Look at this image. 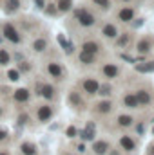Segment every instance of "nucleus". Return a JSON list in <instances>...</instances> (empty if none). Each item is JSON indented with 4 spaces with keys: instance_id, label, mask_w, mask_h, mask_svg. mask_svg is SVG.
<instances>
[{
    "instance_id": "obj_35",
    "label": "nucleus",
    "mask_w": 154,
    "mask_h": 155,
    "mask_svg": "<svg viewBox=\"0 0 154 155\" xmlns=\"http://www.w3.org/2000/svg\"><path fill=\"white\" fill-rule=\"evenodd\" d=\"M4 5H5V7H4V9H5V13H16V11L20 9V5H22V4H20V0H5V4H4Z\"/></svg>"
},
{
    "instance_id": "obj_32",
    "label": "nucleus",
    "mask_w": 154,
    "mask_h": 155,
    "mask_svg": "<svg viewBox=\"0 0 154 155\" xmlns=\"http://www.w3.org/2000/svg\"><path fill=\"white\" fill-rule=\"evenodd\" d=\"M11 143V132L7 126L0 124V146H7Z\"/></svg>"
},
{
    "instance_id": "obj_28",
    "label": "nucleus",
    "mask_w": 154,
    "mask_h": 155,
    "mask_svg": "<svg viewBox=\"0 0 154 155\" xmlns=\"http://www.w3.org/2000/svg\"><path fill=\"white\" fill-rule=\"evenodd\" d=\"M56 40H58V43H60V47L64 49V52H65L67 56H71V54H75V51H76V47L73 45V41H69V40H65V36H64V35H58V36H56Z\"/></svg>"
},
{
    "instance_id": "obj_38",
    "label": "nucleus",
    "mask_w": 154,
    "mask_h": 155,
    "mask_svg": "<svg viewBox=\"0 0 154 155\" xmlns=\"http://www.w3.org/2000/svg\"><path fill=\"white\" fill-rule=\"evenodd\" d=\"M44 13H45V15H49V16H56V15H58L56 4H47V5L44 7Z\"/></svg>"
},
{
    "instance_id": "obj_31",
    "label": "nucleus",
    "mask_w": 154,
    "mask_h": 155,
    "mask_svg": "<svg viewBox=\"0 0 154 155\" xmlns=\"http://www.w3.org/2000/svg\"><path fill=\"white\" fill-rule=\"evenodd\" d=\"M54 4H56V9L60 15H65L73 9V0H56Z\"/></svg>"
},
{
    "instance_id": "obj_3",
    "label": "nucleus",
    "mask_w": 154,
    "mask_h": 155,
    "mask_svg": "<svg viewBox=\"0 0 154 155\" xmlns=\"http://www.w3.org/2000/svg\"><path fill=\"white\" fill-rule=\"evenodd\" d=\"M107 123V132L113 134V135H118V134H123V132H131L136 124V116L132 112H116L111 119L105 121Z\"/></svg>"
},
{
    "instance_id": "obj_8",
    "label": "nucleus",
    "mask_w": 154,
    "mask_h": 155,
    "mask_svg": "<svg viewBox=\"0 0 154 155\" xmlns=\"http://www.w3.org/2000/svg\"><path fill=\"white\" fill-rule=\"evenodd\" d=\"M100 79L96 76H93V74H89V76H82L80 78V81H78L76 88L87 97V99H91V97H96L98 96V88H100Z\"/></svg>"
},
{
    "instance_id": "obj_9",
    "label": "nucleus",
    "mask_w": 154,
    "mask_h": 155,
    "mask_svg": "<svg viewBox=\"0 0 154 155\" xmlns=\"http://www.w3.org/2000/svg\"><path fill=\"white\" fill-rule=\"evenodd\" d=\"M33 97L35 96L29 87H18V88L11 90V94H9V99L16 108H27V105L33 101Z\"/></svg>"
},
{
    "instance_id": "obj_22",
    "label": "nucleus",
    "mask_w": 154,
    "mask_h": 155,
    "mask_svg": "<svg viewBox=\"0 0 154 155\" xmlns=\"http://www.w3.org/2000/svg\"><path fill=\"white\" fill-rule=\"evenodd\" d=\"M134 94H136V97H138L140 108H147V107L152 105V92H151L149 88H145V87H138V88L134 90Z\"/></svg>"
},
{
    "instance_id": "obj_12",
    "label": "nucleus",
    "mask_w": 154,
    "mask_h": 155,
    "mask_svg": "<svg viewBox=\"0 0 154 155\" xmlns=\"http://www.w3.org/2000/svg\"><path fill=\"white\" fill-rule=\"evenodd\" d=\"M121 72H123V69L116 61H103L98 67V74L103 78V81H116V79H120Z\"/></svg>"
},
{
    "instance_id": "obj_25",
    "label": "nucleus",
    "mask_w": 154,
    "mask_h": 155,
    "mask_svg": "<svg viewBox=\"0 0 154 155\" xmlns=\"http://www.w3.org/2000/svg\"><path fill=\"white\" fill-rule=\"evenodd\" d=\"M47 49H49V38L47 36H37V38H33L31 41V51L35 52V54H44V52H47Z\"/></svg>"
},
{
    "instance_id": "obj_15",
    "label": "nucleus",
    "mask_w": 154,
    "mask_h": 155,
    "mask_svg": "<svg viewBox=\"0 0 154 155\" xmlns=\"http://www.w3.org/2000/svg\"><path fill=\"white\" fill-rule=\"evenodd\" d=\"M15 155H42V152H40V146L37 144V141H33L29 137H24L16 143Z\"/></svg>"
},
{
    "instance_id": "obj_43",
    "label": "nucleus",
    "mask_w": 154,
    "mask_h": 155,
    "mask_svg": "<svg viewBox=\"0 0 154 155\" xmlns=\"http://www.w3.org/2000/svg\"><path fill=\"white\" fill-rule=\"evenodd\" d=\"M5 117H7V107L0 101V121H4Z\"/></svg>"
},
{
    "instance_id": "obj_49",
    "label": "nucleus",
    "mask_w": 154,
    "mask_h": 155,
    "mask_svg": "<svg viewBox=\"0 0 154 155\" xmlns=\"http://www.w3.org/2000/svg\"><path fill=\"white\" fill-rule=\"evenodd\" d=\"M120 2H125V4H127V2H132V0H120Z\"/></svg>"
},
{
    "instance_id": "obj_16",
    "label": "nucleus",
    "mask_w": 154,
    "mask_h": 155,
    "mask_svg": "<svg viewBox=\"0 0 154 155\" xmlns=\"http://www.w3.org/2000/svg\"><path fill=\"white\" fill-rule=\"evenodd\" d=\"M118 107H121V108L127 110V112H136V110H140V103H138V97H136L134 90H125V92L120 96V99H118Z\"/></svg>"
},
{
    "instance_id": "obj_42",
    "label": "nucleus",
    "mask_w": 154,
    "mask_h": 155,
    "mask_svg": "<svg viewBox=\"0 0 154 155\" xmlns=\"http://www.w3.org/2000/svg\"><path fill=\"white\" fill-rule=\"evenodd\" d=\"M24 60H26V56H24L22 52H13V61H15V65L20 63V61H24Z\"/></svg>"
},
{
    "instance_id": "obj_34",
    "label": "nucleus",
    "mask_w": 154,
    "mask_h": 155,
    "mask_svg": "<svg viewBox=\"0 0 154 155\" xmlns=\"http://www.w3.org/2000/svg\"><path fill=\"white\" fill-rule=\"evenodd\" d=\"M71 148L80 155H89V146H87V143H82V141H76V143H73L71 144Z\"/></svg>"
},
{
    "instance_id": "obj_36",
    "label": "nucleus",
    "mask_w": 154,
    "mask_h": 155,
    "mask_svg": "<svg viewBox=\"0 0 154 155\" xmlns=\"http://www.w3.org/2000/svg\"><path fill=\"white\" fill-rule=\"evenodd\" d=\"M5 76H7V79H9L11 83H16V81H20V79H22V74H20V71H18L16 67H15V69H7Z\"/></svg>"
},
{
    "instance_id": "obj_7",
    "label": "nucleus",
    "mask_w": 154,
    "mask_h": 155,
    "mask_svg": "<svg viewBox=\"0 0 154 155\" xmlns=\"http://www.w3.org/2000/svg\"><path fill=\"white\" fill-rule=\"evenodd\" d=\"M65 101H67V107L73 110V112H76V114H83V112H89V99L78 90L76 87H73V88H69V92H67V96H65Z\"/></svg>"
},
{
    "instance_id": "obj_10",
    "label": "nucleus",
    "mask_w": 154,
    "mask_h": 155,
    "mask_svg": "<svg viewBox=\"0 0 154 155\" xmlns=\"http://www.w3.org/2000/svg\"><path fill=\"white\" fill-rule=\"evenodd\" d=\"M73 18L76 20V24L82 29H93L96 25V22H98L96 15L91 9H87V7H76V9H73Z\"/></svg>"
},
{
    "instance_id": "obj_26",
    "label": "nucleus",
    "mask_w": 154,
    "mask_h": 155,
    "mask_svg": "<svg viewBox=\"0 0 154 155\" xmlns=\"http://www.w3.org/2000/svg\"><path fill=\"white\" fill-rule=\"evenodd\" d=\"M116 96V87L114 81H102L98 88V97H114Z\"/></svg>"
},
{
    "instance_id": "obj_27",
    "label": "nucleus",
    "mask_w": 154,
    "mask_h": 155,
    "mask_svg": "<svg viewBox=\"0 0 154 155\" xmlns=\"http://www.w3.org/2000/svg\"><path fill=\"white\" fill-rule=\"evenodd\" d=\"M16 27L20 29V33H33L37 27V22H35V18H22V20H18Z\"/></svg>"
},
{
    "instance_id": "obj_45",
    "label": "nucleus",
    "mask_w": 154,
    "mask_h": 155,
    "mask_svg": "<svg viewBox=\"0 0 154 155\" xmlns=\"http://www.w3.org/2000/svg\"><path fill=\"white\" fill-rule=\"evenodd\" d=\"M131 24H132V27H140V25L143 24V18H134Z\"/></svg>"
},
{
    "instance_id": "obj_23",
    "label": "nucleus",
    "mask_w": 154,
    "mask_h": 155,
    "mask_svg": "<svg viewBox=\"0 0 154 155\" xmlns=\"http://www.w3.org/2000/svg\"><path fill=\"white\" fill-rule=\"evenodd\" d=\"M152 47H154V38L152 36H149V35L142 36V38L136 41V52H138L140 56H145L147 52H151Z\"/></svg>"
},
{
    "instance_id": "obj_19",
    "label": "nucleus",
    "mask_w": 154,
    "mask_h": 155,
    "mask_svg": "<svg viewBox=\"0 0 154 155\" xmlns=\"http://www.w3.org/2000/svg\"><path fill=\"white\" fill-rule=\"evenodd\" d=\"M100 35L102 38L107 40V41H114L120 35V27L116 25L114 22H103L102 27H100Z\"/></svg>"
},
{
    "instance_id": "obj_13",
    "label": "nucleus",
    "mask_w": 154,
    "mask_h": 155,
    "mask_svg": "<svg viewBox=\"0 0 154 155\" xmlns=\"http://www.w3.org/2000/svg\"><path fill=\"white\" fill-rule=\"evenodd\" d=\"M15 126H16V130L18 132H24V130H33L35 126H37V123H35V117L31 114V110L29 108H18L16 110V116H15Z\"/></svg>"
},
{
    "instance_id": "obj_18",
    "label": "nucleus",
    "mask_w": 154,
    "mask_h": 155,
    "mask_svg": "<svg viewBox=\"0 0 154 155\" xmlns=\"http://www.w3.org/2000/svg\"><path fill=\"white\" fill-rule=\"evenodd\" d=\"M96 137H98V132H96V126H94L93 121H89V123L78 132V141H82V143H89V144H91Z\"/></svg>"
},
{
    "instance_id": "obj_21",
    "label": "nucleus",
    "mask_w": 154,
    "mask_h": 155,
    "mask_svg": "<svg viewBox=\"0 0 154 155\" xmlns=\"http://www.w3.org/2000/svg\"><path fill=\"white\" fill-rule=\"evenodd\" d=\"M116 18H118L120 24H131L136 18V9L131 7V5H123L116 11Z\"/></svg>"
},
{
    "instance_id": "obj_41",
    "label": "nucleus",
    "mask_w": 154,
    "mask_h": 155,
    "mask_svg": "<svg viewBox=\"0 0 154 155\" xmlns=\"http://www.w3.org/2000/svg\"><path fill=\"white\" fill-rule=\"evenodd\" d=\"M58 155H80V153H76L73 148H60L58 150Z\"/></svg>"
},
{
    "instance_id": "obj_17",
    "label": "nucleus",
    "mask_w": 154,
    "mask_h": 155,
    "mask_svg": "<svg viewBox=\"0 0 154 155\" xmlns=\"http://www.w3.org/2000/svg\"><path fill=\"white\" fill-rule=\"evenodd\" d=\"M80 49H82V51H87V52H91V54L102 56L105 47H103V43L98 38H83L82 43H80Z\"/></svg>"
},
{
    "instance_id": "obj_39",
    "label": "nucleus",
    "mask_w": 154,
    "mask_h": 155,
    "mask_svg": "<svg viewBox=\"0 0 154 155\" xmlns=\"http://www.w3.org/2000/svg\"><path fill=\"white\" fill-rule=\"evenodd\" d=\"M78 130L76 126H69L67 128V132H65V135H67V139H78Z\"/></svg>"
},
{
    "instance_id": "obj_37",
    "label": "nucleus",
    "mask_w": 154,
    "mask_h": 155,
    "mask_svg": "<svg viewBox=\"0 0 154 155\" xmlns=\"http://www.w3.org/2000/svg\"><path fill=\"white\" fill-rule=\"evenodd\" d=\"M93 5H96L102 11H109L111 9V0H93Z\"/></svg>"
},
{
    "instance_id": "obj_14",
    "label": "nucleus",
    "mask_w": 154,
    "mask_h": 155,
    "mask_svg": "<svg viewBox=\"0 0 154 155\" xmlns=\"http://www.w3.org/2000/svg\"><path fill=\"white\" fill-rule=\"evenodd\" d=\"M113 146H114V141L111 137H105V135L96 137L89 144V155H107Z\"/></svg>"
},
{
    "instance_id": "obj_46",
    "label": "nucleus",
    "mask_w": 154,
    "mask_h": 155,
    "mask_svg": "<svg viewBox=\"0 0 154 155\" xmlns=\"http://www.w3.org/2000/svg\"><path fill=\"white\" fill-rule=\"evenodd\" d=\"M35 5H37L38 9H44L47 4H45V0H35Z\"/></svg>"
},
{
    "instance_id": "obj_40",
    "label": "nucleus",
    "mask_w": 154,
    "mask_h": 155,
    "mask_svg": "<svg viewBox=\"0 0 154 155\" xmlns=\"http://www.w3.org/2000/svg\"><path fill=\"white\" fill-rule=\"evenodd\" d=\"M0 155H15V150L7 144V146H0Z\"/></svg>"
},
{
    "instance_id": "obj_30",
    "label": "nucleus",
    "mask_w": 154,
    "mask_h": 155,
    "mask_svg": "<svg viewBox=\"0 0 154 155\" xmlns=\"http://www.w3.org/2000/svg\"><path fill=\"white\" fill-rule=\"evenodd\" d=\"M13 63V52L5 47H0V67H9Z\"/></svg>"
},
{
    "instance_id": "obj_44",
    "label": "nucleus",
    "mask_w": 154,
    "mask_h": 155,
    "mask_svg": "<svg viewBox=\"0 0 154 155\" xmlns=\"http://www.w3.org/2000/svg\"><path fill=\"white\" fill-rule=\"evenodd\" d=\"M145 155H154V141H151L145 148Z\"/></svg>"
},
{
    "instance_id": "obj_47",
    "label": "nucleus",
    "mask_w": 154,
    "mask_h": 155,
    "mask_svg": "<svg viewBox=\"0 0 154 155\" xmlns=\"http://www.w3.org/2000/svg\"><path fill=\"white\" fill-rule=\"evenodd\" d=\"M107 155H123V153H121V152H120L116 146H113V148H111V152H109Z\"/></svg>"
},
{
    "instance_id": "obj_24",
    "label": "nucleus",
    "mask_w": 154,
    "mask_h": 155,
    "mask_svg": "<svg viewBox=\"0 0 154 155\" xmlns=\"http://www.w3.org/2000/svg\"><path fill=\"white\" fill-rule=\"evenodd\" d=\"M132 40H134V35L132 33H129V31H120V35H118V38L113 41L114 43V49H120V51H123V49H129L131 47V43H132Z\"/></svg>"
},
{
    "instance_id": "obj_11",
    "label": "nucleus",
    "mask_w": 154,
    "mask_h": 155,
    "mask_svg": "<svg viewBox=\"0 0 154 155\" xmlns=\"http://www.w3.org/2000/svg\"><path fill=\"white\" fill-rule=\"evenodd\" d=\"M0 33H2L4 40H7V41L13 43V45H22V43H24V36H22L20 29H18L16 24H13V22H2Z\"/></svg>"
},
{
    "instance_id": "obj_6",
    "label": "nucleus",
    "mask_w": 154,
    "mask_h": 155,
    "mask_svg": "<svg viewBox=\"0 0 154 155\" xmlns=\"http://www.w3.org/2000/svg\"><path fill=\"white\" fill-rule=\"evenodd\" d=\"M58 108H56V103H47V101H40L33 107L31 114L35 117V123L38 126H44V124H49L54 116H56Z\"/></svg>"
},
{
    "instance_id": "obj_29",
    "label": "nucleus",
    "mask_w": 154,
    "mask_h": 155,
    "mask_svg": "<svg viewBox=\"0 0 154 155\" xmlns=\"http://www.w3.org/2000/svg\"><path fill=\"white\" fill-rule=\"evenodd\" d=\"M18 71H20V74L22 76H27V74H33V71H35V63L33 61H29L27 58L24 60V61H20V63H16L15 65Z\"/></svg>"
},
{
    "instance_id": "obj_50",
    "label": "nucleus",
    "mask_w": 154,
    "mask_h": 155,
    "mask_svg": "<svg viewBox=\"0 0 154 155\" xmlns=\"http://www.w3.org/2000/svg\"><path fill=\"white\" fill-rule=\"evenodd\" d=\"M152 134H154V130H152Z\"/></svg>"
},
{
    "instance_id": "obj_2",
    "label": "nucleus",
    "mask_w": 154,
    "mask_h": 155,
    "mask_svg": "<svg viewBox=\"0 0 154 155\" xmlns=\"http://www.w3.org/2000/svg\"><path fill=\"white\" fill-rule=\"evenodd\" d=\"M118 101L114 97H98L89 105V114L96 121H107L116 114Z\"/></svg>"
},
{
    "instance_id": "obj_1",
    "label": "nucleus",
    "mask_w": 154,
    "mask_h": 155,
    "mask_svg": "<svg viewBox=\"0 0 154 155\" xmlns=\"http://www.w3.org/2000/svg\"><path fill=\"white\" fill-rule=\"evenodd\" d=\"M31 90H33V96L38 97L40 101H47V103H58L60 101V87L51 79L37 78Z\"/></svg>"
},
{
    "instance_id": "obj_48",
    "label": "nucleus",
    "mask_w": 154,
    "mask_h": 155,
    "mask_svg": "<svg viewBox=\"0 0 154 155\" xmlns=\"http://www.w3.org/2000/svg\"><path fill=\"white\" fill-rule=\"evenodd\" d=\"M2 43H4V36H2V33H0V47H2Z\"/></svg>"
},
{
    "instance_id": "obj_20",
    "label": "nucleus",
    "mask_w": 154,
    "mask_h": 155,
    "mask_svg": "<svg viewBox=\"0 0 154 155\" xmlns=\"http://www.w3.org/2000/svg\"><path fill=\"white\" fill-rule=\"evenodd\" d=\"M98 60H100V56H96V54H91V52H87V51H78L76 54V61L80 67H94L96 63H98Z\"/></svg>"
},
{
    "instance_id": "obj_4",
    "label": "nucleus",
    "mask_w": 154,
    "mask_h": 155,
    "mask_svg": "<svg viewBox=\"0 0 154 155\" xmlns=\"http://www.w3.org/2000/svg\"><path fill=\"white\" fill-rule=\"evenodd\" d=\"M114 146L123 155H138L140 152V137L131 132L118 134L114 139Z\"/></svg>"
},
{
    "instance_id": "obj_33",
    "label": "nucleus",
    "mask_w": 154,
    "mask_h": 155,
    "mask_svg": "<svg viewBox=\"0 0 154 155\" xmlns=\"http://www.w3.org/2000/svg\"><path fill=\"white\" fill-rule=\"evenodd\" d=\"M136 72H142V74H149L154 72V61H145V63H136L134 65Z\"/></svg>"
},
{
    "instance_id": "obj_5",
    "label": "nucleus",
    "mask_w": 154,
    "mask_h": 155,
    "mask_svg": "<svg viewBox=\"0 0 154 155\" xmlns=\"http://www.w3.org/2000/svg\"><path fill=\"white\" fill-rule=\"evenodd\" d=\"M44 74L47 76V79H51L58 85L67 79V69L58 58H47L44 61Z\"/></svg>"
}]
</instances>
